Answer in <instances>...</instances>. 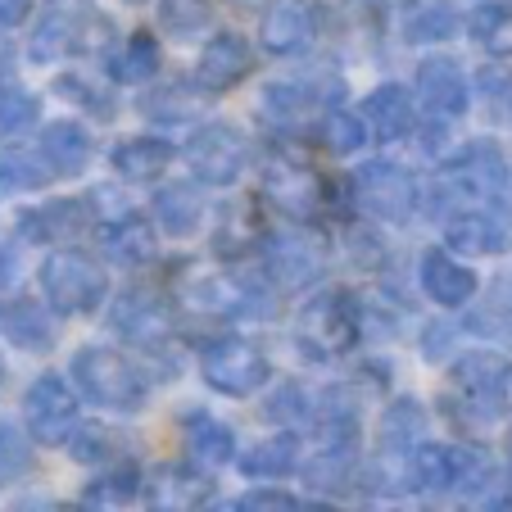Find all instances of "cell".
<instances>
[{"instance_id": "1", "label": "cell", "mask_w": 512, "mask_h": 512, "mask_svg": "<svg viewBox=\"0 0 512 512\" xmlns=\"http://www.w3.org/2000/svg\"><path fill=\"white\" fill-rule=\"evenodd\" d=\"M73 390L87 395L96 408H109V413H141L150 404V386H145L141 368L132 358H123L118 349L105 345H87L73 354Z\"/></svg>"}, {"instance_id": "2", "label": "cell", "mask_w": 512, "mask_h": 512, "mask_svg": "<svg viewBox=\"0 0 512 512\" xmlns=\"http://www.w3.org/2000/svg\"><path fill=\"white\" fill-rule=\"evenodd\" d=\"M114 23L91 5V0H50L32 32V59L37 64H55L68 55H87V50L109 46Z\"/></svg>"}, {"instance_id": "3", "label": "cell", "mask_w": 512, "mask_h": 512, "mask_svg": "<svg viewBox=\"0 0 512 512\" xmlns=\"http://www.w3.org/2000/svg\"><path fill=\"white\" fill-rule=\"evenodd\" d=\"M41 290H46V304L59 318H82V313H96L105 304L109 277L87 250H64L59 245L41 263Z\"/></svg>"}, {"instance_id": "4", "label": "cell", "mask_w": 512, "mask_h": 512, "mask_svg": "<svg viewBox=\"0 0 512 512\" xmlns=\"http://www.w3.org/2000/svg\"><path fill=\"white\" fill-rule=\"evenodd\" d=\"M358 313L349 290H318L295 318V345L313 358V363H331V358L349 354L358 345Z\"/></svg>"}, {"instance_id": "5", "label": "cell", "mask_w": 512, "mask_h": 512, "mask_svg": "<svg viewBox=\"0 0 512 512\" xmlns=\"http://www.w3.org/2000/svg\"><path fill=\"white\" fill-rule=\"evenodd\" d=\"M182 159L200 186H236L250 168V141L232 123H204L182 145Z\"/></svg>"}, {"instance_id": "6", "label": "cell", "mask_w": 512, "mask_h": 512, "mask_svg": "<svg viewBox=\"0 0 512 512\" xmlns=\"http://www.w3.org/2000/svg\"><path fill=\"white\" fill-rule=\"evenodd\" d=\"M200 372H204V381H209V390H218V395L250 399V395H259V390L268 386L272 363H268V354H263L254 340L223 336V340H213V345H204Z\"/></svg>"}, {"instance_id": "7", "label": "cell", "mask_w": 512, "mask_h": 512, "mask_svg": "<svg viewBox=\"0 0 512 512\" xmlns=\"http://www.w3.org/2000/svg\"><path fill=\"white\" fill-rule=\"evenodd\" d=\"M349 191H354L358 213L381 218V223H408L417 213V182L408 168L386 164V159H372L349 177Z\"/></svg>"}, {"instance_id": "8", "label": "cell", "mask_w": 512, "mask_h": 512, "mask_svg": "<svg viewBox=\"0 0 512 512\" xmlns=\"http://www.w3.org/2000/svg\"><path fill=\"white\" fill-rule=\"evenodd\" d=\"M445 195H458L467 204H503L508 200V164H503L499 145L476 141L467 150H458L445 164Z\"/></svg>"}, {"instance_id": "9", "label": "cell", "mask_w": 512, "mask_h": 512, "mask_svg": "<svg viewBox=\"0 0 512 512\" xmlns=\"http://www.w3.org/2000/svg\"><path fill=\"white\" fill-rule=\"evenodd\" d=\"M23 422H28V435L37 445H64L78 426V395L46 372L23 395Z\"/></svg>"}, {"instance_id": "10", "label": "cell", "mask_w": 512, "mask_h": 512, "mask_svg": "<svg viewBox=\"0 0 512 512\" xmlns=\"http://www.w3.org/2000/svg\"><path fill=\"white\" fill-rule=\"evenodd\" d=\"M263 200L277 213L295 218V223H309L313 213L327 204V186L318 173H309L304 164H290V159H272L263 168Z\"/></svg>"}, {"instance_id": "11", "label": "cell", "mask_w": 512, "mask_h": 512, "mask_svg": "<svg viewBox=\"0 0 512 512\" xmlns=\"http://www.w3.org/2000/svg\"><path fill=\"white\" fill-rule=\"evenodd\" d=\"M109 322H114L118 336L141 349H159L173 336V309H168L164 295H155V290H127V295H118L114 309H109Z\"/></svg>"}, {"instance_id": "12", "label": "cell", "mask_w": 512, "mask_h": 512, "mask_svg": "<svg viewBox=\"0 0 512 512\" xmlns=\"http://www.w3.org/2000/svg\"><path fill=\"white\" fill-rule=\"evenodd\" d=\"M254 68V50L241 32H218L209 37V46L200 50V64H195V82H200L209 96H223V91L241 87Z\"/></svg>"}, {"instance_id": "13", "label": "cell", "mask_w": 512, "mask_h": 512, "mask_svg": "<svg viewBox=\"0 0 512 512\" xmlns=\"http://www.w3.org/2000/svg\"><path fill=\"white\" fill-rule=\"evenodd\" d=\"M417 272H422V290L440 309H463V304L476 300V290H481L476 272L467 263H458L449 250H426Z\"/></svg>"}, {"instance_id": "14", "label": "cell", "mask_w": 512, "mask_h": 512, "mask_svg": "<svg viewBox=\"0 0 512 512\" xmlns=\"http://www.w3.org/2000/svg\"><path fill=\"white\" fill-rule=\"evenodd\" d=\"M263 46L272 55H300L313 46L318 37V19H313L309 0H272L268 14H263Z\"/></svg>"}, {"instance_id": "15", "label": "cell", "mask_w": 512, "mask_h": 512, "mask_svg": "<svg viewBox=\"0 0 512 512\" xmlns=\"http://www.w3.org/2000/svg\"><path fill=\"white\" fill-rule=\"evenodd\" d=\"M417 96L431 114L458 118L467 109V73L445 55H431L417 64Z\"/></svg>"}, {"instance_id": "16", "label": "cell", "mask_w": 512, "mask_h": 512, "mask_svg": "<svg viewBox=\"0 0 512 512\" xmlns=\"http://www.w3.org/2000/svg\"><path fill=\"white\" fill-rule=\"evenodd\" d=\"M268 277L277 286H309L322 277V250L309 232H290L268 241Z\"/></svg>"}, {"instance_id": "17", "label": "cell", "mask_w": 512, "mask_h": 512, "mask_svg": "<svg viewBox=\"0 0 512 512\" xmlns=\"http://www.w3.org/2000/svg\"><path fill=\"white\" fill-rule=\"evenodd\" d=\"M87 223H91V213L82 200H50L41 209H23L19 236L37 245H68Z\"/></svg>"}, {"instance_id": "18", "label": "cell", "mask_w": 512, "mask_h": 512, "mask_svg": "<svg viewBox=\"0 0 512 512\" xmlns=\"http://www.w3.org/2000/svg\"><path fill=\"white\" fill-rule=\"evenodd\" d=\"M91 132L82 123H73V118H59V123H46V132H41L37 141V155L46 159V168L55 177H78L82 168L91 164Z\"/></svg>"}, {"instance_id": "19", "label": "cell", "mask_w": 512, "mask_h": 512, "mask_svg": "<svg viewBox=\"0 0 512 512\" xmlns=\"http://www.w3.org/2000/svg\"><path fill=\"white\" fill-rule=\"evenodd\" d=\"M363 118H368V127L377 132V141H404V136H413V127H417V105L399 82H386V87L368 91Z\"/></svg>"}, {"instance_id": "20", "label": "cell", "mask_w": 512, "mask_h": 512, "mask_svg": "<svg viewBox=\"0 0 512 512\" xmlns=\"http://www.w3.org/2000/svg\"><path fill=\"white\" fill-rule=\"evenodd\" d=\"M141 494L150 499V508H200V503L209 499V481L182 463H168L145 476Z\"/></svg>"}, {"instance_id": "21", "label": "cell", "mask_w": 512, "mask_h": 512, "mask_svg": "<svg viewBox=\"0 0 512 512\" xmlns=\"http://www.w3.org/2000/svg\"><path fill=\"white\" fill-rule=\"evenodd\" d=\"M0 336L19 349L46 354L55 345V318L37 300H0Z\"/></svg>"}, {"instance_id": "22", "label": "cell", "mask_w": 512, "mask_h": 512, "mask_svg": "<svg viewBox=\"0 0 512 512\" xmlns=\"http://www.w3.org/2000/svg\"><path fill=\"white\" fill-rule=\"evenodd\" d=\"M445 241H449V250H463V254H499L503 250V223L494 213L467 204V209L449 213Z\"/></svg>"}, {"instance_id": "23", "label": "cell", "mask_w": 512, "mask_h": 512, "mask_svg": "<svg viewBox=\"0 0 512 512\" xmlns=\"http://www.w3.org/2000/svg\"><path fill=\"white\" fill-rule=\"evenodd\" d=\"M100 241H105L109 263H118V268H145V263L155 259V232H150L145 218H136V213L109 218V227H105Z\"/></svg>"}, {"instance_id": "24", "label": "cell", "mask_w": 512, "mask_h": 512, "mask_svg": "<svg viewBox=\"0 0 512 512\" xmlns=\"http://www.w3.org/2000/svg\"><path fill=\"white\" fill-rule=\"evenodd\" d=\"M200 218H204V200L191 182H177V186H164L155 195V223L164 236L173 241H186V236L200 232Z\"/></svg>"}, {"instance_id": "25", "label": "cell", "mask_w": 512, "mask_h": 512, "mask_svg": "<svg viewBox=\"0 0 512 512\" xmlns=\"http://www.w3.org/2000/svg\"><path fill=\"white\" fill-rule=\"evenodd\" d=\"M109 159H114L118 177H127V182H150V177H159L168 164H173L177 150L164 141V136H127Z\"/></svg>"}, {"instance_id": "26", "label": "cell", "mask_w": 512, "mask_h": 512, "mask_svg": "<svg viewBox=\"0 0 512 512\" xmlns=\"http://www.w3.org/2000/svg\"><path fill=\"white\" fill-rule=\"evenodd\" d=\"M182 431H186V449H191V458H195L200 467H223V463H232L236 435H232V426H227V422H213L209 413H186Z\"/></svg>"}, {"instance_id": "27", "label": "cell", "mask_w": 512, "mask_h": 512, "mask_svg": "<svg viewBox=\"0 0 512 512\" xmlns=\"http://www.w3.org/2000/svg\"><path fill=\"white\" fill-rule=\"evenodd\" d=\"M458 32V10L449 0H413L404 14V37L408 41H449Z\"/></svg>"}, {"instance_id": "28", "label": "cell", "mask_w": 512, "mask_h": 512, "mask_svg": "<svg viewBox=\"0 0 512 512\" xmlns=\"http://www.w3.org/2000/svg\"><path fill=\"white\" fill-rule=\"evenodd\" d=\"M300 463V449H295V435H272L263 445H254L250 454L241 458V472L254 476V481H281V476L295 472Z\"/></svg>"}, {"instance_id": "29", "label": "cell", "mask_w": 512, "mask_h": 512, "mask_svg": "<svg viewBox=\"0 0 512 512\" xmlns=\"http://www.w3.org/2000/svg\"><path fill=\"white\" fill-rule=\"evenodd\" d=\"M422 426H426L422 404H413V399H399V404H390L386 417H381V454L413 458V445H417V435H422Z\"/></svg>"}, {"instance_id": "30", "label": "cell", "mask_w": 512, "mask_h": 512, "mask_svg": "<svg viewBox=\"0 0 512 512\" xmlns=\"http://www.w3.org/2000/svg\"><path fill=\"white\" fill-rule=\"evenodd\" d=\"M159 73V41L150 32H132L114 59H109V78L114 82H145Z\"/></svg>"}, {"instance_id": "31", "label": "cell", "mask_w": 512, "mask_h": 512, "mask_svg": "<svg viewBox=\"0 0 512 512\" xmlns=\"http://www.w3.org/2000/svg\"><path fill=\"white\" fill-rule=\"evenodd\" d=\"M141 481L145 476L127 463L109 467L100 481H91L87 490H82V508H123V503H132L136 494H141Z\"/></svg>"}, {"instance_id": "32", "label": "cell", "mask_w": 512, "mask_h": 512, "mask_svg": "<svg viewBox=\"0 0 512 512\" xmlns=\"http://www.w3.org/2000/svg\"><path fill=\"white\" fill-rule=\"evenodd\" d=\"M485 331V336L503 340V345H512V277L494 281V290L481 300V309L467 318V331Z\"/></svg>"}, {"instance_id": "33", "label": "cell", "mask_w": 512, "mask_h": 512, "mask_svg": "<svg viewBox=\"0 0 512 512\" xmlns=\"http://www.w3.org/2000/svg\"><path fill=\"white\" fill-rule=\"evenodd\" d=\"M46 159L28 155V150H0V195H19V191H37L50 182Z\"/></svg>"}, {"instance_id": "34", "label": "cell", "mask_w": 512, "mask_h": 512, "mask_svg": "<svg viewBox=\"0 0 512 512\" xmlns=\"http://www.w3.org/2000/svg\"><path fill=\"white\" fill-rule=\"evenodd\" d=\"M304 481L322 494H345L349 481H354V454H349V445H327V454H318L304 467Z\"/></svg>"}, {"instance_id": "35", "label": "cell", "mask_w": 512, "mask_h": 512, "mask_svg": "<svg viewBox=\"0 0 512 512\" xmlns=\"http://www.w3.org/2000/svg\"><path fill=\"white\" fill-rule=\"evenodd\" d=\"M204 96H209L204 87L195 91V87H186V82H168V87L150 91L141 109L150 118H159V123H182V118H195V109H200Z\"/></svg>"}, {"instance_id": "36", "label": "cell", "mask_w": 512, "mask_h": 512, "mask_svg": "<svg viewBox=\"0 0 512 512\" xmlns=\"http://www.w3.org/2000/svg\"><path fill=\"white\" fill-rule=\"evenodd\" d=\"M467 32L481 50L490 55H508L512 50V10L508 5H481V10L467 19Z\"/></svg>"}, {"instance_id": "37", "label": "cell", "mask_w": 512, "mask_h": 512, "mask_svg": "<svg viewBox=\"0 0 512 512\" xmlns=\"http://www.w3.org/2000/svg\"><path fill=\"white\" fill-rule=\"evenodd\" d=\"M322 141H327L331 155H354V150L368 145V118L349 114V109H331L322 118Z\"/></svg>"}, {"instance_id": "38", "label": "cell", "mask_w": 512, "mask_h": 512, "mask_svg": "<svg viewBox=\"0 0 512 512\" xmlns=\"http://www.w3.org/2000/svg\"><path fill=\"white\" fill-rule=\"evenodd\" d=\"M313 408H318V395H309L300 381H286V386L268 399V408H263V413L290 431V426H309L313 422Z\"/></svg>"}, {"instance_id": "39", "label": "cell", "mask_w": 512, "mask_h": 512, "mask_svg": "<svg viewBox=\"0 0 512 512\" xmlns=\"http://www.w3.org/2000/svg\"><path fill=\"white\" fill-rule=\"evenodd\" d=\"M159 23L173 32L177 41H191L209 28V0H164L159 5Z\"/></svg>"}, {"instance_id": "40", "label": "cell", "mask_w": 512, "mask_h": 512, "mask_svg": "<svg viewBox=\"0 0 512 512\" xmlns=\"http://www.w3.org/2000/svg\"><path fill=\"white\" fill-rule=\"evenodd\" d=\"M304 105H309V96H304L300 87H290V82H272V87H263V118H268L272 127H281V132L300 127Z\"/></svg>"}, {"instance_id": "41", "label": "cell", "mask_w": 512, "mask_h": 512, "mask_svg": "<svg viewBox=\"0 0 512 512\" xmlns=\"http://www.w3.org/2000/svg\"><path fill=\"white\" fill-rule=\"evenodd\" d=\"M28 467H32V445H28V435H23L19 426L0 422V490L19 481V476L28 472Z\"/></svg>"}, {"instance_id": "42", "label": "cell", "mask_w": 512, "mask_h": 512, "mask_svg": "<svg viewBox=\"0 0 512 512\" xmlns=\"http://www.w3.org/2000/svg\"><path fill=\"white\" fill-rule=\"evenodd\" d=\"M467 499H472L476 508H512V467L490 463L481 472V481L472 485V494H467Z\"/></svg>"}, {"instance_id": "43", "label": "cell", "mask_w": 512, "mask_h": 512, "mask_svg": "<svg viewBox=\"0 0 512 512\" xmlns=\"http://www.w3.org/2000/svg\"><path fill=\"white\" fill-rule=\"evenodd\" d=\"M37 123V96L28 91H0V136H19Z\"/></svg>"}, {"instance_id": "44", "label": "cell", "mask_w": 512, "mask_h": 512, "mask_svg": "<svg viewBox=\"0 0 512 512\" xmlns=\"http://www.w3.org/2000/svg\"><path fill=\"white\" fill-rule=\"evenodd\" d=\"M232 508H241V512H290V508H322V503H300L286 490H250V494H241Z\"/></svg>"}, {"instance_id": "45", "label": "cell", "mask_w": 512, "mask_h": 512, "mask_svg": "<svg viewBox=\"0 0 512 512\" xmlns=\"http://www.w3.org/2000/svg\"><path fill=\"white\" fill-rule=\"evenodd\" d=\"M68 454L78 458V463H105L109 458V431H100V426H82V431H73Z\"/></svg>"}, {"instance_id": "46", "label": "cell", "mask_w": 512, "mask_h": 512, "mask_svg": "<svg viewBox=\"0 0 512 512\" xmlns=\"http://www.w3.org/2000/svg\"><path fill=\"white\" fill-rule=\"evenodd\" d=\"M55 87H59V91H64V96H78V100H82V105H87V109H91V114H100V118H114V100H109V96H100V91H91V87H87V82H82V78H78V73H73V78H59V82H55Z\"/></svg>"}, {"instance_id": "47", "label": "cell", "mask_w": 512, "mask_h": 512, "mask_svg": "<svg viewBox=\"0 0 512 512\" xmlns=\"http://www.w3.org/2000/svg\"><path fill=\"white\" fill-rule=\"evenodd\" d=\"M32 14V0H0V28H19Z\"/></svg>"}, {"instance_id": "48", "label": "cell", "mask_w": 512, "mask_h": 512, "mask_svg": "<svg viewBox=\"0 0 512 512\" xmlns=\"http://www.w3.org/2000/svg\"><path fill=\"white\" fill-rule=\"evenodd\" d=\"M14 272H19V259H14V250H5V245H0V286H10Z\"/></svg>"}, {"instance_id": "49", "label": "cell", "mask_w": 512, "mask_h": 512, "mask_svg": "<svg viewBox=\"0 0 512 512\" xmlns=\"http://www.w3.org/2000/svg\"><path fill=\"white\" fill-rule=\"evenodd\" d=\"M10 73H14V50H10V41L0 37V91H5V82H10Z\"/></svg>"}, {"instance_id": "50", "label": "cell", "mask_w": 512, "mask_h": 512, "mask_svg": "<svg viewBox=\"0 0 512 512\" xmlns=\"http://www.w3.org/2000/svg\"><path fill=\"white\" fill-rule=\"evenodd\" d=\"M232 5H241V10H254V5H263V0H232Z\"/></svg>"}, {"instance_id": "51", "label": "cell", "mask_w": 512, "mask_h": 512, "mask_svg": "<svg viewBox=\"0 0 512 512\" xmlns=\"http://www.w3.org/2000/svg\"><path fill=\"white\" fill-rule=\"evenodd\" d=\"M0 381H5V363H0Z\"/></svg>"}, {"instance_id": "52", "label": "cell", "mask_w": 512, "mask_h": 512, "mask_svg": "<svg viewBox=\"0 0 512 512\" xmlns=\"http://www.w3.org/2000/svg\"><path fill=\"white\" fill-rule=\"evenodd\" d=\"M127 5H136V0H127Z\"/></svg>"}]
</instances>
